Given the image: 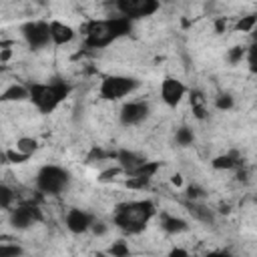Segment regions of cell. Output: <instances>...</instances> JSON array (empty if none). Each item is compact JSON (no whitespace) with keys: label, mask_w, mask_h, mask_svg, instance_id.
Listing matches in <instances>:
<instances>
[{"label":"cell","mask_w":257,"mask_h":257,"mask_svg":"<svg viewBox=\"0 0 257 257\" xmlns=\"http://www.w3.org/2000/svg\"><path fill=\"white\" fill-rule=\"evenodd\" d=\"M128 30H131V22L126 16L102 20V22H90L86 26V44L92 48H100V46H106L112 40L124 36Z\"/></svg>","instance_id":"6da1fadb"},{"label":"cell","mask_w":257,"mask_h":257,"mask_svg":"<svg viewBox=\"0 0 257 257\" xmlns=\"http://www.w3.org/2000/svg\"><path fill=\"white\" fill-rule=\"evenodd\" d=\"M155 215V205L151 201H133L116 209L114 213V223L128 233H139L145 229L149 219Z\"/></svg>","instance_id":"7a4b0ae2"},{"label":"cell","mask_w":257,"mask_h":257,"mask_svg":"<svg viewBox=\"0 0 257 257\" xmlns=\"http://www.w3.org/2000/svg\"><path fill=\"white\" fill-rule=\"evenodd\" d=\"M68 94V86L62 82L54 84H32L30 98L40 112H52Z\"/></svg>","instance_id":"3957f363"},{"label":"cell","mask_w":257,"mask_h":257,"mask_svg":"<svg viewBox=\"0 0 257 257\" xmlns=\"http://www.w3.org/2000/svg\"><path fill=\"white\" fill-rule=\"evenodd\" d=\"M68 185V173L56 165H46L36 175V187L38 191L46 195H58Z\"/></svg>","instance_id":"277c9868"},{"label":"cell","mask_w":257,"mask_h":257,"mask_svg":"<svg viewBox=\"0 0 257 257\" xmlns=\"http://www.w3.org/2000/svg\"><path fill=\"white\" fill-rule=\"evenodd\" d=\"M137 80L131 78V76H118V74H112V76H106L102 82H100V96L106 98V100H116V98H122L126 96L128 92H133L137 88Z\"/></svg>","instance_id":"5b68a950"},{"label":"cell","mask_w":257,"mask_h":257,"mask_svg":"<svg viewBox=\"0 0 257 257\" xmlns=\"http://www.w3.org/2000/svg\"><path fill=\"white\" fill-rule=\"evenodd\" d=\"M116 6L118 12L126 18H143L159 10V0H118Z\"/></svg>","instance_id":"8992f818"},{"label":"cell","mask_w":257,"mask_h":257,"mask_svg":"<svg viewBox=\"0 0 257 257\" xmlns=\"http://www.w3.org/2000/svg\"><path fill=\"white\" fill-rule=\"evenodd\" d=\"M22 36L26 38L30 48H44L52 36H50V24L46 22H28L22 26Z\"/></svg>","instance_id":"52a82bcc"},{"label":"cell","mask_w":257,"mask_h":257,"mask_svg":"<svg viewBox=\"0 0 257 257\" xmlns=\"http://www.w3.org/2000/svg\"><path fill=\"white\" fill-rule=\"evenodd\" d=\"M149 114V104L143 100H135V102H126L120 108V122L131 126V124H139L147 118Z\"/></svg>","instance_id":"ba28073f"},{"label":"cell","mask_w":257,"mask_h":257,"mask_svg":"<svg viewBox=\"0 0 257 257\" xmlns=\"http://www.w3.org/2000/svg\"><path fill=\"white\" fill-rule=\"evenodd\" d=\"M185 84L177 78H165L161 82V98L165 100L167 106H177L181 98L185 96Z\"/></svg>","instance_id":"9c48e42d"},{"label":"cell","mask_w":257,"mask_h":257,"mask_svg":"<svg viewBox=\"0 0 257 257\" xmlns=\"http://www.w3.org/2000/svg\"><path fill=\"white\" fill-rule=\"evenodd\" d=\"M64 223H66L68 231H72V233H84L86 229H90L92 219H90L88 213H84L80 209H70L66 213V217H64Z\"/></svg>","instance_id":"30bf717a"},{"label":"cell","mask_w":257,"mask_h":257,"mask_svg":"<svg viewBox=\"0 0 257 257\" xmlns=\"http://www.w3.org/2000/svg\"><path fill=\"white\" fill-rule=\"evenodd\" d=\"M38 219V213L34 207H28V205H22V207H16L10 215V223L16 227V229H26L30 227L34 221Z\"/></svg>","instance_id":"8fae6325"},{"label":"cell","mask_w":257,"mask_h":257,"mask_svg":"<svg viewBox=\"0 0 257 257\" xmlns=\"http://www.w3.org/2000/svg\"><path fill=\"white\" fill-rule=\"evenodd\" d=\"M50 36H52V42L62 46V44H68L72 38H74V30L64 24V22H50Z\"/></svg>","instance_id":"7c38bea8"},{"label":"cell","mask_w":257,"mask_h":257,"mask_svg":"<svg viewBox=\"0 0 257 257\" xmlns=\"http://www.w3.org/2000/svg\"><path fill=\"white\" fill-rule=\"evenodd\" d=\"M116 159H118V163H120V169H122L124 173H128V175H133V173L145 163V159L139 157V155L133 153V151H120V153L116 155Z\"/></svg>","instance_id":"4fadbf2b"},{"label":"cell","mask_w":257,"mask_h":257,"mask_svg":"<svg viewBox=\"0 0 257 257\" xmlns=\"http://www.w3.org/2000/svg\"><path fill=\"white\" fill-rule=\"evenodd\" d=\"M161 227L167 231V233H181L187 229V223L179 217H171V215H163L161 219Z\"/></svg>","instance_id":"5bb4252c"},{"label":"cell","mask_w":257,"mask_h":257,"mask_svg":"<svg viewBox=\"0 0 257 257\" xmlns=\"http://www.w3.org/2000/svg\"><path fill=\"white\" fill-rule=\"evenodd\" d=\"M26 96H30V88H24V86H20V84H12L10 88H6L4 90V94H2V100H22V98H26Z\"/></svg>","instance_id":"9a60e30c"},{"label":"cell","mask_w":257,"mask_h":257,"mask_svg":"<svg viewBox=\"0 0 257 257\" xmlns=\"http://www.w3.org/2000/svg\"><path fill=\"white\" fill-rule=\"evenodd\" d=\"M191 215H193L195 219H199V221H205V223H211V221H213V213H211L207 207L197 205V203L191 205Z\"/></svg>","instance_id":"2e32d148"},{"label":"cell","mask_w":257,"mask_h":257,"mask_svg":"<svg viewBox=\"0 0 257 257\" xmlns=\"http://www.w3.org/2000/svg\"><path fill=\"white\" fill-rule=\"evenodd\" d=\"M16 149H18L20 153L32 155V153L38 149V143H36L34 139H30V137H22V139H18V143H16Z\"/></svg>","instance_id":"e0dca14e"},{"label":"cell","mask_w":257,"mask_h":257,"mask_svg":"<svg viewBox=\"0 0 257 257\" xmlns=\"http://www.w3.org/2000/svg\"><path fill=\"white\" fill-rule=\"evenodd\" d=\"M28 157H30V155H26V153H20L18 149H8V151L4 153V159H6L8 163H14V165H18V163H24Z\"/></svg>","instance_id":"ac0fdd59"},{"label":"cell","mask_w":257,"mask_h":257,"mask_svg":"<svg viewBox=\"0 0 257 257\" xmlns=\"http://www.w3.org/2000/svg\"><path fill=\"white\" fill-rule=\"evenodd\" d=\"M213 167L215 169H231V167H235V157L233 155H221V157L213 159Z\"/></svg>","instance_id":"d6986e66"},{"label":"cell","mask_w":257,"mask_h":257,"mask_svg":"<svg viewBox=\"0 0 257 257\" xmlns=\"http://www.w3.org/2000/svg\"><path fill=\"white\" fill-rule=\"evenodd\" d=\"M255 24H257V16H255V14H249V16H245V18L239 20L237 28H239L241 32H249V30L255 28Z\"/></svg>","instance_id":"ffe728a7"},{"label":"cell","mask_w":257,"mask_h":257,"mask_svg":"<svg viewBox=\"0 0 257 257\" xmlns=\"http://www.w3.org/2000/svg\"><path fill=\"white\" fill-rule=\"evenodd\" d=\"M177 143H179V145H183V147L191 145V143H193V133H191V128L181 126V128L177 131Z\"/></svg>","instance_id":"44dd1931"},{"label":"cell","mask_w":257,"mask_h":257,"mask_svg":"<svg viewBox=\"0 0 257 257\" xmlns=\"http://www.w3.org/2000/svg\"><path fill=\"white\" fill-rule=\"evenodd\" d=\"M243 56H245V48H243V46H233V48H229V52H227V60H229L231 64H237Z\"/></svg>","instance_id":"7402d4cb"},{"label":"cell","mask_w":257,"mask_h":257,"mask_svg":"<svg viewBox=\"0 0 257 257\" xmlns=\"http://www.w3.org/2000/svg\"><path fill=\"white\" fill-rule=\"evenodd\" d=\"M215 106H217L219 110H229V108L233 106V98H231L229 94H219V96L215 98Z\"/></svg>","instance_id":"603a6c76"},{"label":"cell","mask_w":257,"mask_h":257,"mask_svg":"<svg viewBox=\"0 0 257 257\" xmlns=\"http://www.w3.org/2000/svg\"><path fill=\"white\" fill-rule=\"evenodd\" d=\"M12 191L6 187V185H2L0 187V205H2V209H8L10 207V201H12Z\"/></svg>","instance_id":"cb8c5ba5"},{"label":"cell","mask_w":257,"mask_h":257,"mask_svg":"<svg viewBox=\"0 0 257 257\" xmlns=\"http://www.w3.org/2000/svg\"><path fill=\"white\" fill-rule=\"evenodd\" d=\"M108 253H110V255H116V257H124V255H128V247H126L122 241H116V243L110 245Z\"/></svg>","instance_id":"d4e9b609"},{"label":"cell","mask_w":257,"mask_h":257,"mask_svg":"<svg viewBox=\"0 0 257 257\" xmlns=\"http://www.w3.org/2000/svg\"><path fill=\"white\" fill-rule=\"evenodd\" d=\"M247 56H249V70H251L253 74H257V42L249 48Z\"/></svg>","instance_id":"484cf974"},{"label":"cell","mask_w":257,"mask_h":257,"mask_svg":"<svg viewBox=\"0 0 257 257\" xmlns=\"http://www.w3.org/2000/svg\"><path fill=\"white\" fill-rule=\"evenodd\" d=\"M22 249L16 247V245H0V255L2 257H8V255H20Z\"/></svg>","instance_id":"4316f807"},{"label":"cell","mask_w":257,"mask_h":257,"mask_svg":"<svg viewBox=\"0 0 257 257\" xmlns=\"http://www.w3.org/2000/svg\"><path fill=\"white\" fill-rule=\"evenodd\" d=\"M187 195H189V199H193V201H195V199H201L205 193H203V189H199L197 185H191V187L187 189Z\"/></svg>","instance_id":"83f0119b"},{"label":"cell","mask_w":257,"mask_h":257,"mask_svg":"<svg viewBox=\"0 0 257 257\" xmlns=\"http://www.w3.org/2000/svg\"><path fill=\"white\" fill-rule=\"evenodd\" d=\"M120 171H122L120 167H118V169H110V171H104V173L100 175V181H110V179H114V177H116Z\"/></svg>","instance_id":"f1b7e54d"},{"label":"cell","mask_w":257,"mask_h":257,"mask_svg":"<svg viewBox=\"0 0 257 257\" xmlns=\"http://www.w3.org/2000/svg\"><path fill=\"white\" fill-rule=\"evenodd\" d=\"M90 229L96 233V235H102L104 231H106V225L102 223V221H92V225H90Z\"/></svg>","instance_id":"f546056e"},{"label":"cell","mask_w":257,"mask_h":257,"mask_svg":"<svg viewBox=\"0 0 257 257\" xmlns=\"http://www.w3.org/2000/svg\"><path fill=\"white\" fill-rule=\"evenodd\" d=\"M0 58L6 62V60L10 58V48H2V54H0Z\"/></svg>","instance_id":"4dcf8cb0"},{"label":"cell","mask_w":257,"mask_h":257,"mask_svg":"<svg viewBox=\"0 0 257 257\" xmlns=\"http://www.w3.org/2000/svg\"><path fill=\"white\" fill-rule=\"evenodd\" d=\"M171 181H173V185H177V187H181V185H183V179H181L179 175H175V177H173Z\"/></svg>","instance_id":"1f68e13d"},{"label":"cell","mask_w":257,"mask_h":257,"mask_svg":"<svg viewBox=\"0 0 257 257\" xmlns=\"http://www.w3.org/2000/svg\"><path fill=\"white\" fill-rule=\"evenodd\" d=\"M171 255H187V251L185 249H173Z\"/></svg>","instance_id":"d6a6232c"}]
</instances>
